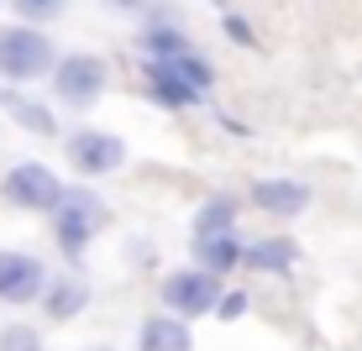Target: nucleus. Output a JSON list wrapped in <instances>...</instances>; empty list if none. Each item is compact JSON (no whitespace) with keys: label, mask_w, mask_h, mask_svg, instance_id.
Returning a JSON list of instances; mask_svg holds the SVG:
<instances>
[{"label":"nucleus","mask_w":362,"mask_h":351,"mask_svg":"<svg viewBox=\"0 0 362 351\" xmlns=\"http://www.w3.org/2000/svg\"><path fill=\"white\" fill-rule=\"evenodd\" d=\"M105 231V199L95 189H64L53 205V236L64 246V257H84V246Z\"/></svg>","instance_id":"nucleus-1"},{"label":"nucleus","mask_w":362,"mask_h":351,"mask_svg":"<svg viewBox=\"0 0 362 351\" xmlns=\"http://www.w3.org/2000/svg\"><path fill=\"white\" fill-rule=\"evenodd\" d=\"M58 53L53 42H47L42 27H32V21H21V27H0V73L6 79H42V73H53Z\"/></svg>","instance_id":"nucleus-2"},{"label":"nucleus","mask_w":362,"mask_h":351,"mask_svg":"<svg viewBox=\"0 0 362 351\" xmlns=\"http://www.w3.org/2000/svg\"><path fill=\"white\" fill-rule=\"evenodd\" d=\"M216 299H221V273H210V268H179V273H168L163 283H158V304L173 309V315H184V320H199V315H216Z\"/></svg>","instance_id":"nucleus-3"},{"label":"nucleus","mask_w":362,"mask_h":351,"mask_svg":"<svg viewBox=\"0 0 362 351\" xmlns=\"http://www.w3.org/2000/svg\"><path fill=\"white\" fill-rule=\"evenodd\" d=\"M110 90V64L95 53H69L53 64V95L74 110H90L100 95Z\"/></svg>","instance_id":"nucleus-4"},{"label":"nucleus","mask_w":362,"mask_h":351,"mask_svg":"<svg viewBox=\"0 0 362 351\" xmlns=\"http://www.w3.org/2000/svg\"><path fill=\"white\" fill-rule=\"evenodd\" d=\"M0 189H6V199L16 210H27V215H47V210L64 199V184H58V173L47 168V162H16Z\"/></svg>","instance_id":"nucleus-5"},{"label":"nucleus","mask_w":362,"mask_h":351,"mask_svg":"<svg viewBox=\"0 0 362 351\" xmlns=\"http://www.w3.org/2000/svg\"><path fill=\"white\" fill-rule=\"evenodd\" d=\"M69 162L84 179H105V173H116L127 162V142L110 136V131H74L69 136Z\"/></svg>","instance_id":"nucleus-6"},{"label":"nucleus","mask_w":362,"mask_h":351,"mask_svg":"<svg viewBox=\"0 0 362 351\" xmlns=\"http://www.w3.org/2000/svg\"><path fill=\"white\" fill-rule=\"evenodd\" d=\"M42 262L32 252H0V299L6 304H32V299H42Z\"/></svg>","instance_id":"nucleus-7"},{"label":"nucleus","mask_w":362,"mask_h":351,"mask_svg":"<svg viewBox=\"0 0 362 351\" xmlns=\"http://www.w3.org/2000/svg\"><path fill=\"white\" fill-rule=\"evenodd\" d=\"M252 205L263 215H279V220H294L310 210V184L305 179H257L252 184Z\"/></svg>","instance_id":"nucleus-8"},{"label":"nucleus","mask_w":362,"mask_h":351,"mask_svg":"<svg viewBox=\"0 0 362 351\" xmlns=\"http://www.w3.org/2000/svg\"><path fill=\"white\" fill-rule=\"evenodd\" d=\"M136 351H194V335H189V320L163 309V315H147L142 331H136Z\"/></svg>","instance_id":"nucleus-9"},{"label":"nucleus","mask_w":362,"mask_h":351,"mask_svg":"<svg viewBox=\"0 0 362 351\" xmlns=\"http://www.w3.org/2000/svg\"><path fill=\"white\" fill-rule=\"evenodd\" d=\"M142 84H147V100L163 105V110H189V105L205 100L199 90H189V84H184L168 64H153V58H147V69H142Z\"/></svg>","instance_id":"nucleus-10"},{"label":"nucleus","mask_w":362,"mask_h":351,"mask_svg":"<svg viewBox=\"0 0 362 351\" xmlns=\"http://www.w3.org/2000/svg\"><path fill=\"white\" fill-rule=\"evenodd\" d=\"M90 309V283L79 273H64V278H47L42 283V315L47 320H74Z\"/></svg>","instance_id":"nucleus-11"},{"label":"nucleus","mask_w":362,"mask_h":351,"mask_svg":"<svg viewBox=\"0 0 362 351\" xmlns=\"http://www.w3.org/2000/svg\"><path fill=\"white\" fill-rule=\"evenodd\" d=\"M184 47H194L189 42V32L179 27V21H168L163 11H147V32H142V53L147 58H158V64H168V58H179Z\"/></svg>","instance_id":"nucleus-12"},{"label":"nucleus","mask_w":362,"mask_h":351,"mask_svg":"<svg viewBox=\"0 0 362 351\" xmlns=\"http://www.w3.org/2000/svg\"><path fill=\"white\" fill-rule=\"evenodd\" d=\"M294 257H299V246L289 236H263V242L242 246V268H252V273H289Z\"/></svg>","instance_id":"nucleus-13"},{"label":"nucleus","mask_w":362,"mask_h":351,"mask_svg":"<svg viewBox=\"0 0 362 351\" xmlns=\"http://www.w3.org/2000/svg\"><path fill=\"white\" fill-rule=\"evenodd\" d=\"M194 257H199V268H210V273H231V268H242V242H236V231L194 236Z\"/></svg>","instance_id":"nucleus-14"},{"label":"nucleus","mask_w":362,"mask_h":351,"mask_svg":"<svg viewBox=\"0 0 362 351\" xmlns=\"http://www.w3.org/2000/svg\"><path fill=\"white\" fill-rule=\"evenodd\" d=\"M0 105H6L27 131H37V136H53V131H58V126H53V110L37 105V100H27V95H16V90H0Z\"/></svg>","instance_id":"nucleus-15"},{"label":"nucleus","mask_w":362,"mask_h":351,"mask_svg":"<svg viewBox=\"0 0 362 351\" xmlns=\"http://www.w3.org/2000/svg\"><path fill=\"white\" fill-rule=\"evenodd\" d=\"M153 64H158V58H153ZM168 69L179 73V79L189 84V90H199V95H210V90H216V69H210V58H199L194 47H184L179 58H168Z\"/></svg>","instance_id":"nucleus-16"},{"label":"nucleus","mask_w":362,"mask_h":351,"mask_svg":"<svg viewBox=\"0 0 362 351\" xmlns=\"http://www.w3.org/2000/svg\"><path fill=\"white\" fill-rule=\"evenodd\" d=\"M210 231H236V199L216 194L194 210V236H210Z\"/></svg>","instance_id":"nucleus-17"},{"label":"nucleus","mask_w":362,"mask_h":351,"mask_svg":"<svg viewBox=\"0 0 362 351\" xmlns=\"http://www.w3.org/2000/svg\"><path fill=\"white\" fill-rule=\"evenodd\" d=\"M16 6V16L21 21H32V27H42V21H58L69 11V0H11Z\"/></svg>","instance_id":"nucleus-18"},{"label":"nucleus","mask_w":362,"mask_h":351,"mask_svg":"<svg viewBox=\"0 0 362 351\" xmlns=\"http://www.w3.org/2000/svg\"><path fill=\"white\" fill-rule=\"evenodd\" d=\"M0 351H47L42 335L32 331V325H6L0 331Z\"/></svg>","instance_id":"nucleus-19"},{"label":"nucleus","mask_w":362,"mask_h":351,"mask_svg":"<svg viewBox=\"0 0 362 351\" xmlns=\"http://www.w3.org/2000/svg\"><path fill=\"white\" fill-rule=\"evenodd\" d=\"M242 309H247V294H221V299H216V315H221V320H236Z\"/></svg>","instance_id":"nucleus-20"},{"label":"nucleus","mask_w":362,"mask_h":351,"mask_svg":"<svg viewBox=\"0 0 362 351\" xmlns=\"http://www.w3.org/2000/svg\"><path fill=\"white\" fill-rule=\"evenodd\" d=\"M105 11H121V16H147L153 0H105Z\"/></svg>","instance_id":"nucleus-21"},{"label":"nucleus","mask_w":362,"mask_h":351,"mask_svg":"<svg viewBox=\"0 0 362 351\" xmlns=\"http://www.w3.org/2000/svg\"><path fill=\"white\" fill-rule=\"evenodd\" d=\"M226 37L231 42H252V27H247L242 16H226Z\"/></svg>","instance_id":"nucleus-22"},{"label":"nucleus","mask_w":362,"mask_h":351,"mask_svg":"<svg viewBox=\"0 0 362 351\" xmlns=\"http://www.w3.org/2000/svg\"><path fill=\"white\" fill-rule=\"evenodd\" d=\"M205 6H226V0H205Z\"/></svg>","instance_id":"nucleus-23"},{"label":"nucleus","mask_w":362,"mask_h":351,"mask_svg":"<svg viewBox=\"0 0 362 351\" xmlns=\"http://www.w3.org/2000/svg\"><path fill=\"white\" fill-rule=\"evenodd\" d=\"M90 351H110V346H90Z\"/></svg>","instance_id":"nucleus-24"}]
</instances>
